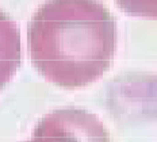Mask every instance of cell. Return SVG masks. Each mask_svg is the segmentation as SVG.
Masks as SVG:
<instances>
[{"label":"cell","instance_id":"6da1fadb","mask_svg":"<svg viewBox=\"0 0 157 142\" xmlns=\"http://www.w3.org/2000/svg\"><path fill=\"white\" fill-rule=\"evenodd\" d=\"M30 58L46 80L63 88L88 85L110 68L117 23L100 2L52 0L27 26Z\"/></svg>","mask_w":157,"mask_h":142},{"label":"cell","instance_id":"7a4b0ae2","mask_svg":"<svg viewBox=\"0 0 157 142\" xmlns=\"http://www.w3.org/2000/svg\"><path fill=\"white\" fill-rule=\"evenodd\" d=\"M30 142H111L104 125L87 110L68 107L42 117Z\"/></svg>","mask_w":157,"mask_h":142},{"label":"cell","instance_id":"3957f363","mask_svg":"<svg viewBox=\"0 0 157 142\" xmlns=\"http://www.w3.org/2000/svg\"><path fill=\"white\" fill-rule=\"evenodd\" d=\"M27 142H30V141H27Z\"/></svg>","mask_w":157,"mask_h":142}]
</instances>
